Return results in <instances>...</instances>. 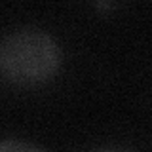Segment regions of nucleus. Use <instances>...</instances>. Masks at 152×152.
Returning a JSON list of instances; mask_svg holds the SVG:
<instances>
[{
  "label": "nucleus",
  "instance_id": "obj_1",
  "mask_svg": "<svg viewBox=\"0 0 152 152\" xmlns=\"http://www.w3.org/2000/svg\"><path fill=\"white\" fill-rule=\"evenodd\" d=\"M61 48L46 31L27 27L0 42V72L15 84H40L61 66Z\"/></svg>",
  "mask_w": 152,
  "mask_h": 152
},
{
  "label": "nucleus",
  "instance_id": "obj_2",
  "mask_svg": "<svg viewBox=\"0 0 152 152\" xmlns=\"http://www.w3.org/2000/svg\"><path fill=\"white\" fill-rule=\"evenodd\" d=\"M0 152H46V150H42L36 145L25 142V141L4 139V141H0Z\"/></svg>",
  "mask_w": 152,
  "mask_h": 152
},
{
  "label": "nucleus",
  "instance_id": "obj_3",
  "mask_svg": "<svg viewBox=\"0 0 152 152\" xmlns=\"http://www.w3.org/2000/svg\"><path fill=\"white\" fill-rule=\"evenodd\" d=\"M95 152H129V150H122V148H101V150H95Z\"/></svg>",
  "mask_w": 152,
  "mask_h": 152
}]
</instances>
